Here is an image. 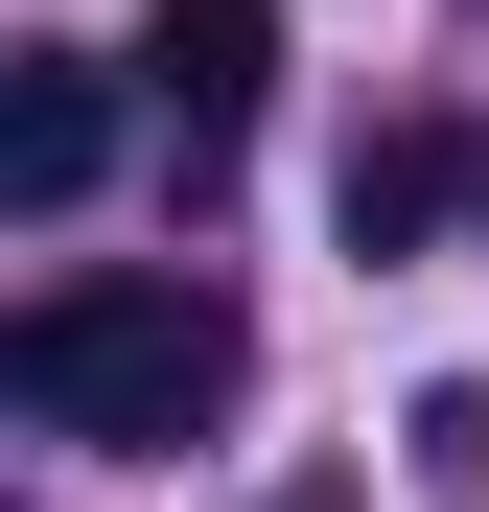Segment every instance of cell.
I'll return each mask as SVG.
<instances>
[{
    "label": "cell",
    "instance_id": "cell-4",
    "mask_svg": "<svg viewBox=\"0 0 489 512\" xmlns=\"http://www.w3.org/2000/svg\"><path fill=\"white\" fill-rule=\"evenodd\" d=\"M326 210H350V256H420L443 210H489V140H443V117H373V140H350V187H326Z\"/></svg>",
    "mask_w": 489,
    "mask_h": 512
},
{
    "label": "cell",
    "instance_id": "cell-2",
    "mask_svg": "<svg viewBox=\"0 0 489 512\" xmlns=\"http://www.w3.org/2000/svg\"><path fill=\"white\" fill-rule=\"evenodd\" d=\"M140 117L187 140V163H233V140L280 117V0H163V24H140Z\"/></svg>",
    "mask_w": 489,
    "mask_h": 512
},
{
    "label": "cell",
    "instance_id": "cell-3",
    "mask_svg": "<svg viewBox=\"0 0 489 512\" xmlns=\"http://www.w3.org/2000/svg\"><path fill=\"white\" fill-rule=\"evenodd\" d=\"M94 163H117V70L94 47H0V187L24 210H94Z\"/></svg>",
    "mask_w": 489,
    "mask_h": 512
},
{
    "label": "cell",
    "instance_id": "cell-1",
    "mask_svg": "<svg viewBox=\"0 0 489 512\" xmlns=\"http://www.w3.org/2000/svg\"><path fill=\"white\" fill-rule=\"evenodd\" d=\"M0 396H24L47 443H210V419L257 396V326L210 280H24Z\"/></svg>",
    "mask_w": 489,
    "mask_h": 512
}]
</instances>
